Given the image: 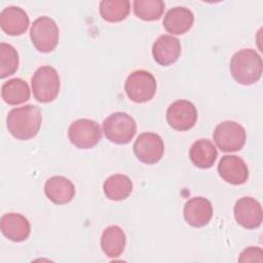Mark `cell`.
I'll return each instance as SVG.
<instances>
[{"mask_svg":"<svg viewBox=\"0 0 263 263\" xmlns=\"http://www.w3.org/2000/svg\"><path fill=\"white\" fill-rule=\"evenodd\" d=\"M41 110L34 105H25L9 111L6 124L8 132L17 140H29L35 137L41 126Z\"/></svg>","mask_w":263,"mask_h":263,"instance_id":"1","label":"cell"},{"mask_svg":"<svg viewBox=\"0 0 263 263\" xmlns=\"http://www.w3.org/2000/svg\"><path fill=\"white\" fill-rule=\"evenodd\" d=\"M262 59L252 48H243L235 52L230 60V72L233 79L242 85L256 83L262 75Z\"/></svg>","mask_w":263,"mask_h":263,"instance_id":"2","label":"cell"},{"mask_svg":"<svg viewBox=\"0 0 263 263\" xmlns=\"http://www.w3.org/2000/svg\"><path fill=\"white\" fill-rule=\"evenodd\" d=\"M31 85L34 98L40 103L52 102L60 92L61 82L57 70L51 66L39 67L32 76Z\"/></svg>","mask_w":263,"mask_h":263,"instance_id":"3","label":"cell"},{"mask_svg":"<svg viewBox=\"0 0 263 263\" xmlns=\"http://www.w3.org/2000/svg\"><path fill=\"white\" fill-rule=\"evenodd\" d=\"M103 130L106 138L118 145L129 143L137 133L135 119L124 112L110 114L103 122Z\"/></svg>","mask_w":263,"mask_h":263,"instance_id":"4","label":"cell"},{"mask_svg":"<svg viewBox=\"0 0 263 263\" xmlns=\"http://www.w3.org/2000/svg\"><path fill=\"white\" fill-rule=\"evenodd\" d=\"M59 27L51 17L40 16L33 22L30 38L37 50L41 52L52 51L59 43Z\"/></svg>","mask_w":263,"mask_h":263,"instance_id":"5","label":"cell"},{"mask_svg":"<svg viewBox=\"0 0 263 263\" xmlns=\"http://www.w3.org/2000/svg\"><path fill=\"white\" fill-rule=\"evenodd\" d=\"M213 139L221 151L235 152L245 146L247 134L242 125L235 121L227 120L216 126Z\"/></svg>","mask_w":263,"mask_h":263,"instance_id":"6","label":"cell"},{"mask_svg":"<svg viewBox=\"0 0 263 263\" xmlns=\"http://www.w3.org/2000/svg\"><path fill=\"white\" fill-rule=\"evenodd\" d=\"M157 84L154 76L146 70H137L128 75L124 89L127 97L136 103L150 101L156 92Z\"/></svg>","mask_w":263,"mask_h":263,"instance_id":"7","label":"cell"},{"mask_svg":"<svg viewBox=\"0 0 263 263\" xmlns=\"http://www.w3.org/2000/svg\"><path fill=\"white\" fill-rule=\"evenodd\" d=\"M68 137L75 147L79 149H90L100 142L102 132L97 121L81 118L70 124L68 128Z\"/></svg>","mask_w":263,"mask_h":263,"instance_id":"8","label":"cell"},{"mask_svg":"<svg viewBox=\"0 0 263 263\" xmlns=\"http://www.w3.org/2000/svg\"><path fill=\"white\" fill-rule=\"evenodd\" d=\"M197 120L195 106L187 100H178L172 103L166 110V121L171 127L179 132L192 128Z\"/></svg>","mask_w":263,"mask_h":263,"instance_id":"9","label":"cell"},{"mask_svg":"<svg viewBox=\"0 0 263 263\" xmlns=\"http://www.w3.org/2000/svg\"><path fill=\"white\" fill-rule=\"evenodd\" d=\"M164 151V144L161 137L155 133L141 134L135 144L134 152L137 158L146 164L158 162Z\"/></svg>","mask_w":263,"mask_h":263,"instance_id":"10","label":"cell"},{"mask_svg":"<svg viewBox=\"0 0 263 263\" xmlns=\"http://www.w3.org/2000/svg\"><path fill=\"white\" fill-rule=\"evenodd\" d=\"M235 221L247 229L258 228L262 223L263 212L260 202L250 196L239 198L233 208Z\"/></svg>","mask_w":263,"mask_h":263,"instance_id":"11","label":"cell"},{"mask_svg":"<svg viewBox=\"0 0 263 263\" xmlns=\"http://www.w3.org/2000/svg\"><path fill=\"white\" fill-rule=\"evenodd\" d=\"M220 177L232 185L245 184L249 179V168L245 160L236 155H224L218 164Z\"/></svg>","mask_w":263,"mask_h":263,"instance_id":"12","label":"cell"},{"mask_svg":"<svg viewBox=\"0 0 263 263\" xmlns=\"http://www.w3.org/2000/svg\"><path fill=\"white\" fill-rule=\"evenodd\" d=\"M183 214L186 222L190 226L200 228L211 221L213 217V205L205 197H192L185 203Z\"/></svg>","mask_w":263,"mask_h":263,"instance_id":"13","label":"cell"},{"mask_svg":"<svg viewBox=\"0 0 263 263\" xmlns=\"http://www.w3.org/2000/svg\"><path fill=\"white\" fill-rule=\"evenodd\" d=\"M181 54V44L178 38L172 35H161L152 45L154 61L161 66H168L177 62Z\"/></svg>","mask_w":263,"mask_h":263,"instance_id":"14","label":"cell"},{"mask_svg":"<svg viewBox=\"0 0 263 263\" xmlns=\"http://www.w3.org/2000/svg\"><path fill=\"white\" fill-rule=\"evenodd\" d=\"M30 25L27 12L18 6H7L0 12V27L8 35L24 34Z\"/></svg>","mask_w":263,"mask_h":263,"instance_id":"15","label":"cell"},{"mask_svg":"<svg viewBox=\"0 0 263 263\" xmlns=\"http://www.w3.org/2000/svg\"><path fill=\"white\" fill-rule=\"evenodd\" d=\"M1 231L9 240L20 242L26 240L31 233L29 220L17 213H7L1 217Z\"/></svg>","mask_w":263,"mask_h":263,"instance_id":"16","label":"cell"},{"mask_svg":"<svg viewBox=\"0 0 263 263\" xmlns=\"http://www.w3.org/2000/svg\"><path fill=\"white\" fill-rule=\"evenodd\" d=\"M44 193L53 203L66 204L73 199L75 186L66 177L53 176L45 182Z\"/></svg>","mask_w":263,"mask_h":263,"instance_id":"17","label":"cell"},{"mask_svg":"<svg viewBox=\"0 0 263 263\" xmlns=\"http://www.w3.org/2000/svg\"><path fill=\"white\" fill-rule=\"evenodd\" d=\"M194 23L193 12L184 6L170 9L163 18L164 29L173 35H182L189 31Z\"/></svg>","mask_w":263,"mask_h":263,"instance_id":"18","label":"cell"},{"mask_svg":"<svg viewBox=\"0 0 263 263\" xmlns=\"http://www.w3.org/2000/svg\"><path fill=\"white\" fill-rule=\"evenodd\" d=\"M218 152L214 144L206 139H200L194 142L189 151L191 162L199 168H210L214 165Z\"/></svg>","mask_w":263,"mask_h":263,"instance_id":"19","label":"cell"},{"mask_svg":"<svg viewBox=\"0 0 263 263\" xmlns=\"http://www.w3.org/2000/svg\"><path fill=\"white\" fill-rule=\"evenodd\" d=\"M125 234L117 225L107 227L101 236V247L105 255L109 258L119 257L125 248Z\"/></svg>","mask_w":263,"mask_h":263,"instance_id":"20","label":"cell"},{"mask_svg":"<svg viewBox=\"0 0 263 263\" xmlns=\"http://www.w3.org/2000/svg\"><path fill=\"white\" fill-rule=\"evenodd\" d=\"M132 180L122 174H116L108 177L103 185L105 195L111 200H123L133 191Z\"/></svg>","mask_w":263,"mask_h":263,"instance_id":"21","label":"cell"},{"mask_svg":"<svg viewBox=\"0 0 263 263\" xmlns=\"http://www.w3.org/2000/svg\"><path fill=\"white\" fill-rule=\"evenodd\" d=\"M1 97L8 105L23 104L30 99L29 85L21 78L9 79L2 84Z\"/></svg>","mask_w":263,"mask_h":263,"instance_id":"22","label":"cell"},{"mask_svg":"<svg viewBox=\"0 0 263 263\" xmlns=\"http://www.w3.org/2000/svg\"><path fill=\"white\" fill-rule=\"evenodd\" d=\"M100 14L109 23L123 21L129 13L130 2L128 0H103L100 2Z\"/></svg>","mask_w":263,"mask_h":263,"instance_id":"23","label":"cell"},{"mask_svg":"<svg viewBox=\"0 0 263 263\" xmlns=\"http://www.w3.org/2000/svg\"><path fill=\"white\" fill-rule=\"evenodd\" d=\"M135 14L147 22L160 18L165 4L161 0H135L133 3Z\"/></svg>","mask_w":263,"mask_h":263,"instance_id":"24","label":"cell"},{"mask_svg":"<svg viewBox=\"0 0 263 263\" xmlns=\"http://www.w3.org/2000/svg\"><path fill=\"white\" fill-rule=\"evenodd\" d=\"M18 53L16 49L8 44L0 43V78L14 74L18 68Z\"/></svg>","mask_w":263,"mask_h":263,"instance_id":"25","label":"cell"},{"mask_svg":"<svg viewBox=\"0 0 263 263\" xmlns=\"http://www.w3.org/2000/svg\"><path fill=\"white\" fill-rule=\"evenodd\" d=\"M263 252L260 248L257 247H250L248 249H245L238 258L239 262H250V261H263Z\"/></svg>","mask_w":263,"mask_h":263,"instance_id":"26","label":"cell"}]
</instances>
